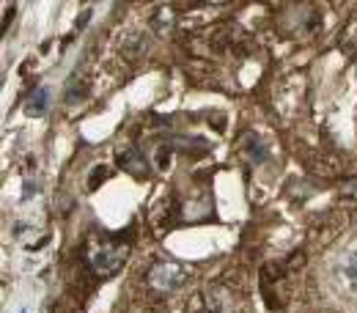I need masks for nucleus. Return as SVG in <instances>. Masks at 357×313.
<instances>
[{
    "instance_id": "f257e3e1",
    "label": "nucleus",
    "mask_w": 357,
    "mask_h": 313,
    "mask_svg": "<svg viewBox=\"0 0 357 313\" xmlns=\"http://www.w3.org/2000/svg\"><path fill=\"white\" fill-rule=\"evenodd\" d=\"M130 259V247L124 242H113V239H105L99 245H93L89 253V264L91 272L99 275V277H113L119 275L124 264Z\"/></svg>"
},
{
    "instance_id": "9b49d317",
    "label": "nucleus",
    "mask_w": 357,
    "mask_h": 313,
    "mask_svg": "<svg viewBox=\"0 0 357 313\" xmlns=\"http://www.w3.org/2000/svg\"><path fill=\"white\" fill-rule=\"evenodd\" d=\"M338 192H341V198H357V179L347 181V184H344Z\"/></svg>"
},
{
    "instance_id": "ddd939ff",
    "label": "nucleus",
    "mask_w": 357,
    "mask_h": 313,
    "mask_svg": "<svg viewBox=\"0 0 357 313\" xmlns=\"http://www.w3.org/2000/svg\"><path fill=\"white\" fill-rule=\"evenodd\" d=\"M14 11H17V6L11 3V6L6 8V17H3V31H8V25H11V20H14Z\"/></svg>"
},
{
    "instance_id": "7ed1b4c3",
    "label": "nucleus",
    "mask_w": 357,
    "mask_h": 313,
    "mask_svg": "<svg viewBox=\"0 0 357 313\" xmlns=\"http://www.w3.org/2000/svg\"><path fill=\"white\" fill-rule=\"evenodd\" d=\"M184 280H187V269L181 267L178 261H160V264H154L149 269V283L162 294L181 289Z\"/></svg>"
},
{
    "instance_id": "20e7f679",
    "label": "nucleus",
    "mask_w": 357,
    "mask_h": 313,
    "mask_svg": "<svg viewBox=\"0 0 357 313\" xmlns=\"http://www.w3.org/2000/svg\"><path fill=\"white\" fill-rule=\"evenodd\" d=\"M91 93V80L83 75V72H72L69 75V83H66V91H63V102L66 105H75V102H83L89 99Z\"/></svg>"
},
{
    "instance_id": "423d86ee",
    "label": "nucleus",
    "mask_w": 357,
    "mask_h": 313,
    "mask_svg": "<svg viewBox=\"0 0 357 313\" xmlns=\"http://www.w3.org/2000/svg\"><path fill=\"white\" fill-rule=\"evenodd\" d=\"M119 165H121L127 174L137 176V179H146V176H149V162H146V157L140 154V148H127V151H121V154H119Z\"/></svg>"
},
{
    "instance_id": "0eeeda50",
    "label": "nucleus",
    "mask_w": 357,
    "mask_h": 313,
    "mask_svg": "<svg viewBox=\"0 0 357 313\" xmlns=\"http://www.w3.org/2000/svg\"><path fill=\"white\" fill-rule=\"evenodd\" d=\"M174 22H176V17H174V11H171L168 6L157 8V11L151 14V20H149V25H151L154 33H171V31H174Z\"/></svg>"
},
{
    "instance_id": "39448f33",
    "label": "nucleus",
    "mask_w": 357,
    "mask_h": 313,
    "mask_svg": "<svg viewBox=\"0 0 357 313\" xmlns=\"http://www.w3.org/2000/svg\"><path fill=\"white\" fill-rule=\"evenodd\" d=\"M50 99H52V89L50 86L33 89L31 96H28V102H25V113L31 119H42V116H47V110H50Z\"/></svg>"
},
{
    "instance_id": "f03ea898",
    "label": "nucleus",
    "mask_w": 357,
    "mask_h": 313,
    "mask_svg": "<svg viewBox=\"0 0 357 313\" xmlns=\"http://www.w3.org/2000/svg\"><path fill=\"white\" fill-rule=\"evenodd\" d=\"M190 313H234V297L223 286H206L190 300Z\"/></svg>"
},
{
    "instance_id": "4468645a",
    "label": "nucleus",
    "mask_w": 357,
    "mask_h": 313,
    "mask_svg": "<svg viewBox=\"0 0 357 313\" xmlns=\"http://www.w3.org/2000/svg\"><path fill=\"white\" fill-rule=\"evenodd\" d=\"M89 17H91V11H89V8H86V11L80 14V20H77V31H80V28H83V25L89 22Z\"/></svg>"
},
{
    "instance_id": "f8f14e48",
    "label": "nucleus",
    "mask_w": 357,
    "mask_h": 313,
    "mask_svg": "<svg viewBox=\"0 0 357 313\" xmlns=\"http://www.w3.org/2000/svg\"><path fill=\"white\" fill-rule=\"evenodd\" d=\"M168 162H171V146H165V148L157 151V165L160 168H168Z\"/></svg>"
},
{
    "instance_id": "1a4fd4ad",
    "label": "nucleus",
    "mask_w": 357,
    "mask_h": 313,
    "mask_svg": "<svg viewBox=\"0 0 357 313\" xmlns=\"http://www.w3.org/2000/svg\"><path fill=\"white\" fill-rule=\"evenodd\" d=\"M344 277H347L349 289L357 291V247L349 250V256H347V261H344Z\"/></svg>"
},
{
    "instance_id": "9d476101",
    "label": "nucleus",
    "mask_w": 357,
    "mask_h": 313,
    "mask_svg": "<svg viewBox=\"0 0 357 313\" xmlns=\"http://www.w3.org/2000/svg\"><path fill=\"white\" fill-rule=\"evenodd\" d=\"M107 176H110V171H107L105 165H99L96 171H91V176H89V190H96V187H99L102 181L107 179Z\"/></svg>"
},
{
    "instance_id": "6e6552de",
    "label": "nucleus",
    "mask_w": 357,
    "mask_h": 313,
    "mask_svg": "<svg viewBox=\"0 0 357 313\" xmlns=\"http://www.w3.org/2000/svg\"><path fill=\"white\" fill-rule=\"evenodd\" d=\"M242 148H245V154L250 157V162H267V157H269L267 146H264L253 132L242 137Z\"/></svg>"
}]
</instances>
